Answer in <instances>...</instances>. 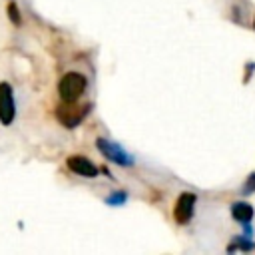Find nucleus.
<instances>
[{"instance_id": "obj_1", "label": "nucleus", "mask_w": 255, "mask_h": 255, "mask_svg": "<svg viewBox=\"0 0 255 255\" xmlns=\"http://www.w3.org/2000/svg\"><path fill=\"white\" fill-rule=\"evenodd\" d=\"M86 86H88V82L80 72H68L62 76V80L58 84V92L64 102H76L86 92Z\"/></svg>"}, {"instance_id": "obj_2", "label": "nucleus", "mask_w": 255, "mask_h": 255, "mask_svg": "<svg viewBox=\"0 0 255 255\" xmlns=\"http://www.w3.org/2000/svg\"><path fill=\"white\" fill-rule=\"evenodd\" d=\"M78 102V100H76ZM76 102H64L58 110H56V116H58V122L70 129H74L76 126H80L84 122V118L88 116L90 112V104H76Z\"/></svg>"}, {"instance_id": "obj_3", "label": "nucleus", "mask_w": 255, "mask_h": 255, "mask_svg": "<svg viewBox=\"0 0 255 255\" xmlns=\"http://www.w3.org/2000/svg\"><path fill=\"white\" fill-rule=\"evenodd\" d=\"M96 147L100 149V153H102L106 159H110V161H114V163H118V165H124V167L133 165V157H131L120 143H116V141H108V139H104V137H98V139H96Z\"/></svg>"}, {"instance_id": "obj_4", "label": "nucleus", "mask_w": 255, "mask_h": 255, "mask_svg": "<svg viewBox=\"0 0 255 255\" xmlns=\"http://www.w3.org/2000/svg\"><path fill=\"white\" fill-rule=\"evenodd\" d=\"M195 195L189 193V191H183L177 201H175V207H173V217L179 225H185L187 221H191L193 217V211H195Z\"/></svg>"}, {"instance_id": "obj_5", "label": "nucleus", "mask_w": 255, "mask_h": 255, "mask_svg": "<svg viewBox=\"0 0 255 255\" xmlns=\"http://www.w3.org/2000/svg\"><path fill=\"white\" fill-rule=\"evenodd\" d=\"M16 116V106H14V94L10 84L2 82L0 84V122L4 126H10Z\"/></svg>"}, {"instance_id": "obj_6", "label": "nucleus", "mask_w": 255, "mask_h": 255, "mask_svg": "<svg viewBox=\"0 0 255 255\" xmlns=\"http://www.w3.org/2000/svg\"><path fill=\"white\" fill-rule=\"evenodd\" d=\"M66 165L72 173L82 175V177H98V173H100V169L84 155H70L66 159Z\"/></svg>"}, {"instance_id": "obj_7", "label": "nucleus", "mask_w": 255, "mask_h": 255, "mask_svg": "<svg viewBox=\"0 0 255 255\" xmlns=\"http://www.w3.org/2000/svg\"><path fill=\"white\" fill-rule=\"evenodd\" d=\"M231 215L241 225L243 223H251V219H253V207L249 203H245V201H237V203L231 205Z\"/></svg>"}, {"instance_id": "obj_8", "label": "nucleus", "mask_w": 255, "mask_h": 255, "mask_svg": "<svg viewBox=\"0 0 255 255\" xmlns=\"http://www.w3.org/2000/svg\"><path fill=\"white\" fill-rule=\"evenodd\" d=\"M253 247H255V245H253L251 237H235V241L229 245V251H235V249L249 251V249H253Z\"/></svg>"}, {"instance_id": "obj_9", "label": "nucleus", "mask_w": 255, "mask_h": 255, "mask_svg": "<svg viewBox=\"0 0 255 255\" xmlns=\"http://www.w3.org/2000/svg\"><path fill=\"white\" fill-rule=\"evenodd\" d=\"M251 193H255V173H249L241 185V195H251Z\"/></svg>"}, {"instance_id": "obj_10", "label": "nucleus", "mask_w": 255, "mask_h": 255, "mask_svg": "<svg viewBox=\"0 0 255 255\" xmlns=\"http://www.w3.org/2000/svg\"><path fill=\"white\" fill-rule=\"evenodd\" d=\"M126 199H128L126 191H116V193H112L110 197H106V203L114 207V205H122V203H124Z\"/></svg>"}, {"instance_id": "obj_11", "label": "nucleus", "mask_w": 255, "mask_h": 255, "mask_svg": "<svg viewBox=\"0 0 255 255\" xmlns=\"http://www.w3.org/2000/svg\"><path fill=\"white\" fill-rule=\"evenodd\" d=\"M8 14H10V20H12L14 24H20V10H18V6H16L14 2L8 4Z\"/></svg>"}, {"instance_id": "obj_12", "label": "nucleus", "mask_w": 255, "mask_h": 255, "mask_svg": "<svg viewBox=\"0 0 255 255\" xmlns=\"http://www.w3.org/2000/svg\"><path fill=\"white\" fill-rule=\"evenodd\" d=\"M253 28H255V22H253Z\"/></svg>"}]
</instances>
